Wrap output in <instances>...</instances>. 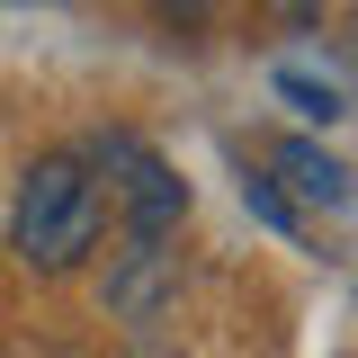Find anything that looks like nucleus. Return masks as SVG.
I'll return each mask as SVG.
<instances>
[{
    "mask_svg": "<svg viewBox=\"0 0 358 358\" xmlns=\"http://www.w3.org/2000/svg\"><path fill=\"white\" fill-rule=\"evenodd\" d=\"M99 224H108V188L90 171V152H36L18 171V206H9V251L36 268V278H63L99 251Z\"/></svg>",
    "mask_w": 358,
    "mask_h": 358,
    "instance_id": "1",
    "label": "nucleus"
},
{
    "mask_svg": "<svg viewBox=\"0 0 358 358\" xmlns=\"http://www.w3.org/2000/svg\"><path fill=\"white\" fill-rule=\"evenodd\" d=\"M81 152H90V171H99V188H108V206L126 215V242H171V233H179V215H188V179H179L143 134L99 126Z\"/></svg>",
    "mask_w": 358,
    "mask_h": 358,
    "instance_id": "2",
    "label": "nucleus"
},
{
    "mask_svg": "<svg viewBox=\"0 0 358 358\" xmlns=\"http://www.w3.org/2000/svg\"><path fill=\"white\" fill-rule=\"evenodd\" d=\"M99 305H108V322H126V331H152V322L179 305V251L171 242H126V251L108 260Z\"/></svg>",
    "mask_w": 358,
    "mask_h": 358,
    "instance_id": "3",
    "label": "nucleus"
},
{
    "mask_svg": "<svg viewBox=\"0 0 358 358\" xmlns=\"http://www.w3.org/2000/svg\"><path fill=\"white\" fill-rule=\"evenodd\" d=\"M268 179L287 188V206H313V215H350V171L313 143V134H278L268 143Z\"/></svg>",
    "mask_w": 358,
    "mask_h": 358,
    "instance_id": "4",
    "label": "nucleus"
},
{
    "mask_svg": "<svg viewBox=\"0 0 358 358\" xmlns=\"http://www.w3.org/2000/svg\"><path fill=\"white\" fill-rule=\"evenodd\" d=\"M242 206H251L268 233H305V224H296V206H287V188H278L268 171H251V179H242Z\"/></svg>",
    "mask_w": 358,
    "mask_h": 358,
    "instance_id": "5",
    "label": "nucleus"
},
{
    "mask_svg": "<svg viewBox=\"0 0 358 358\" xmlns=\"http://www.w3.org/2000/svg\"><path fill=\"white\" fill-rule=\"evenodd\" d=\"M278 90H287V99H296L305 117H322V126L341 117V90H331V81H305V72H278Z\"/></svg>",
    "mask_w": 358,
    "mask_h": 358,
    "instance_id": "6",
    "label": "nucleus"
},
{
    "mask_svg": "<svg viewBox=\"0 0 358 358\" xmlns=\"http://www.w3.org/2000/svg\"><path fill=\"white\" fill-rule=\"evenodd\" d=\"M152 9H162L171 27H206V18H215V0H152Z\"/></svg>",
    "mask_w": 358,
    "mask_h": 358,
    "instance_id": "7",
    "label": "nucleus"
},
{
    "mask_svg": "<svg viewBox=\"0 0 358 358\" xmlns=\"http://www.w3.org/2000/svg\"><path fill=\"white\" fill-rule=\"evenodd\" d=\"M134 358H179V350H134Z\"/></svg>",
    "mask_w": 358,
    "mask_h": 358,
    "instance_id": "8",
    "label": "nucleus"
},
{
    "mask_svg": "<svg viewBox=\"0 0 358 358\" xmlns=\"http://www.w3.org/2000/svg\"><path fill=\"white\" fill-rule=\"evenodd\" d=\"M350 45H358V18H350Z\"/></svg>",
    "mask_w": 358,
    "mask_h": 358,
    "instance_id": "9",
    "label": "nucleus"
},
{
    "mask_svg": "<svg viewBox=\"0 0 358 358\" xmlns=\"http://www.w3.org/2000/svg\"><path fill=\"white\" fill-rule=\"evenodd\" d=\"M313 9H331V0H313Z\"/></svg>",
    "mask_w": 358,
    "mask_h": 358,
    "instance_id": "10",
    "label": "nucleus"
}]
</instances>
